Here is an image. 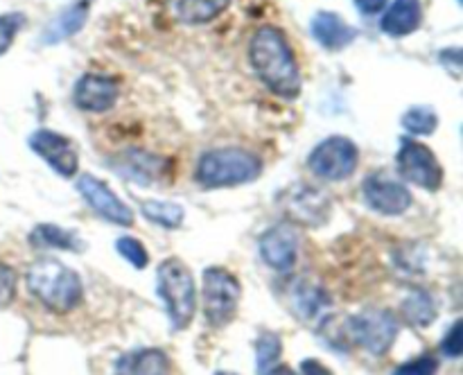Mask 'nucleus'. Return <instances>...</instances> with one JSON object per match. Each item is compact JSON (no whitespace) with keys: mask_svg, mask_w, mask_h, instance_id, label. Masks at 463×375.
<instances>
[{"mask_svg":"<svg viewBox=\"0 0 463 375\" xmlns=\"http://www.w3.org/2000/svg\"><path fill=\"white\" fill-rule=\"evenodd\" d=\"M249 59L256 75L271 93L283 99L301 95V70L283 32L271 25L260 27L249 43Z\"/></svg>","mask_w":463,"mask_h":375,"instance_id":"obj_1","label":"nucleus"},{"mask_svg":"<svg viewBox=\"0 0 463 375\" xmlns=\"http://www.w3.org/2000/svg\"><path fill=\"white\" fill-rule=\"evenodd\" d=\"M27 289L34 294L48 310L71 312L84 298L81 280L71 267L54 258H41L27 267Z\"/></svg>","mask_w":463,"mask_h":375,"instance_id":"obj_2","label":"nucleus"},{"mask_svg":"<svg viewBox=\"0 0 463 375\" xmlns=\"http://www.w3.org/2000/svg\"><path fill=\"white\" fill-rule=\"evenodd\" d=\"M262 161L256 154L240 147L211 149L199 158L197 179L206 188H231L251 183L260 176Z\"/></svg>","mask_w":463,"mask_h":375,"instance_id":"obj_3","label":"nucleus"},{"mask_svg":"<svg viewBox=\"0 0 463 375\" xmlns=\"http://www.w3.org/2000/svg\"><path fill=\"white\" fill-rule=\"evenodd\" d=\"M156 292L165 303L172 328H188L197 310V289H194V278L188 267L176 258H167L165 262H161L156 274Z\"/></svg>","mask_w":463,"mask_h":375,"instance_id":"obj_4","label":"nucleus"},{"mask_svg":"<svg viewBox=\"0 0 463 375\" xmlns=\"http://www.w3.org/2000/svg\"><path fill=\"white\" fill-rule=\"evenodd\" d=\"M240 289L238 278L222 267H208L203 271V314L213 328H224L238 312Z\"/></svg>","mask_w":463,"mask_h":375,"instance_id":"obj_5","label":"nucleus"},{"mask_svg":"<svg viewBox=\"0 0 463 375\" xmlns=\"http://www.w3.org/2000/svg\"><path fill=\"white\" fill-rule=\"evenodd\" d=\"M357 158H360V152L353 140L344 138V136H330L312 149L307 165H310L312 174L319 179L344 181L357 170Z\"/></svg>","mask_w":463,"mask_h":375,"instance_id":"obj_6","label":"nucleus"},{"mask_svg":"<svg viewBox=\"0 0 463 375\" xmlns=\"http://www.w3.org/2000/svg\"><path fill=\"white\" fill-rule=\"evenodd\" d=\"M398 319L389 310H366L348 321V334L371 355H384L398 337Z\"/></svg>","mask_w":463,"mask_h":375,"instance_id":"obj_7","label":"nucleus"},{"mask_svg":"<svg viewBox=\"0 0 463 375\" xmlns=\"http://www.w3.org/2000/svg\"><path fill=\"white\" fill-rule=\"evenodd\" d=\"M398 170H401L402 179H407L410 183L419 185L423 190H439L443 183V167L437 161L432 149L411 138L401 140Z\"/></svg>","mask_w":463,"mask_h":375,"instance_id":"obj_8","label":"nucleus"},{"mask_svg":"<svg viewBox=\"0 0 463 375\" xmlns=\"http://www.w3.org/2000/svg\"><path fill=\"white\" fill-rule=\"evenodd\" d=\"M77 190L84 197V202L107 221L118 226L134 224V212H131V208L120 197H116V192L99 179H95L90 174H81L77 179Z\"/></svg>","mask_w":463,"mask_h":375,"instance_id":"obj_9","label":"nucleus"},{"mask_svg":"<svg viewBox=\"0 0 463 375\" xmlns=\"http://www.w3.org/2000/svg\"><path fill=\"white\" fill-rule=\"evenodd\" d=\"M362 194L371 211L380 215H401L411 206V194L401 181H392L383 174L366 176Z\"/></svg>","mask_w":463,"mask_h":375,"instance_id":"obj_10","label":"nucleus"},{"mask_svg":"<svg viewBox=\"0 0 463 375\" xmlns=\"http://www.w3.org/2000/svg\"><path fill=\"white\" fill-rule=\"evenodd\" d=\"M298 233L289 221L271 226L260 238V258L274 271H289L298 258Z\"/></svg>","mask_w":463,"mask_h":375,"instance_id":"obj_11","label":"nucleus"},{"mask_svg":"<svg viewBox=\"0 0 463 375\" xmlns=\"http://www.w3.org/2000/svg\"><path fill=\"white\" fill-rule=\"evenodd\" d=\"M283 208L289 220L306 226H319L328 220L330 199L312 185H294L285 192Z\"/></svg>","mask_w":463,"mask_h":375,"instance_id":"obj_12","label":"nucleus"},{"mask_svg":"<svg viewBox=\"0 0 463 375\" xmlns=\"http://www.w3.org/2000/svg\"><path fill=\"white\" fill-rule=\"evenodd\" d=\"M30 147L52 167L57 174L71 176L77 174V167H80V158H77V149L72 147V143L68 138H63L61 134H54V131L39 129L30 136Z\"/></svg>","mask_w":463,"mask_h":375,"instance_id":"obj_13","label":"nucleus"},{"mask_svg":"<svg viewBox=\"0 0 463 375\" xmlns=\"http://www.w3.org/2000/svg\"><path fill=\"white\" fill-rule=\"evenodd\" d=\"M120 95V81L111 75H98V72H86L72 90V99L81 111L102 113L113 108Z\"/></svg>","mask_w":463,"mask_h":375,"instance_id":"obj_14","label":"nucleus"},{"mask_svg":"<svg viewBox=\"0 0 463 375\" xmlns=\"http://www.w3.org/2000/svg\"><path fill=\"white\" fill-rule=\"evenodd\" d=\"M111 167L118 174L136 183H154L165 174L167 163L143 149H129V152H122L118 161L111 163Z\"/></svg>","mask_w":463,"mask_h":375,"instance_id":"obj_15","label":"nucleus"},{"mask_svg":"<svg viewBox=\"0 0 463 375\" xmlns=\"http://www.w3.org/2000/svg\"><path fill=\"white\" fill-rule=\"evenodd\" d=\"M420 21H423L420 0H393L392 7L384 12L383 21H380V27H383L384 34L401 39V36L419 30Z\"/></svg>","mask_w":463,"mask_h":375,"instance_id":"obj_16","label":"nucleus"},{"mask_svg":"<svg viewBox=\"0 0 463 375\" xmlns=\"http://www.w3.org/2000/svg\"><path fill=\"white\" fill-rule=\"evenodd\" d=\"M172 364L158 348H140L116 361V375H170Z\"/></svg>","mask_w":463,"mask_h":375,"instance_id":"obj_17","label":"nucleus"},{"mask_svg":"<svg viewBox=\"0 0 463 375\" xmlns=\"http://www.w3.org/2000/svg\"><path fill=\"white\" fill-rule=\"evenodd\" d=\"M312 36H315L326 50H342L355 41L357 30H353L339 14L319 12L312 18Z\"/></svg>","mask_w":463,"mask_h":375,"instance_id":"obj_18","label":"nucleus"},{"mask_svg":"<svg viewBox=\"0 0 463 375\" xmlns=\"http://www.w3.org/2000/svg\"><path fill=\"white\" fill-rule=\"evenodd\" d=\"M89 9H90L89 0H75V3L68 5L66 9H61V12L54 16V21L45 27L43 43L54 45L71 39V36H75L77 32L84 27L86 16H89Z\"/></svg>","mask_w":463,"mask_h":375,"instance_id":"obj_19","label":"nucleus"},{"mask_svg":"<svg viewBox=\"0 0 463 375\" xmlns=\"http://www.w3.org/2000/svg\"><path fill=\"white\" fill-rule=\"evenodd\" d=\"M231 0H167L172 18L184 25H203L224 12Z\"/></svg>","mask_w":463,"mask_h":375,"instance_id":"obj_20","label":"nucleus"},{"mask_svg":"<svg viewBox=\"0 0 463 375\" xmlns=\"http://www.w3.org/2000/svg\"><path fill=\"white\" fill-rule=\"evenodd\" d=\"M289 303H292L298 316H303V319H315L324 307H328L330 298L326 294V289L319 287V285L298 280L292 287V292H289Z\"/></svg>","mask_w":463,"mask_h":375,"instance_id":"obj_21","label":"nucleus"},{"mask_svg":"<svg viewBox=\"0 0 463 375\" xmlns=\"http://www.w3.org/2000/svg\"><path fill=\"white\" fill-rule=\"evenodd\" d=\"M30 242L39 248H63V251H80L81 242L72 230H63L54 224H41L30 233Z\"/></svg>","mask_w":463,"mask_h":375,"instance_id":"obj_22","label":"nucleus"},{"mask_svg":"<svg viewBox=\"0 0 463 375\" xmlns=\"http://www.w3.org/2000/svg\"><path fill=\"white\" fill-rule=\"evenodd\" d=\"M402 316L405 321H410L416 328H428L434 319H437V305H434V298L430 296L423 289H414L410 296L402 301Z\"/></svg>","mask_w":463,"mask_h":375,"instance_id":"obj_23","label":"nucleus"},{"mask_svg":"<svg viewBox=\"0 0 463 375\" xmlns=\"http://www.w3.org/2000/svg\"><path fill=\"white\" fill-rule=\"evenodd\" d=\"M140 212H143L145 220H149L156 226H163V229H176L185 217L184 208L175 202H145L140 206Z\"/></svg>","mask_w":463,"mask_h":375,"instance_id":"obj_24","label":"nucleus"},{"mask_svg":"<svg viewBox=\"0 0 463 375\" xmlns=\"http://www.w3.org/2000/svg\"><path fill=\"white\" fill-rule=\"evenodd\" d=\"M439 117L434 108L430 107H411L410 111L402 116V127L414 136H430L437 131Z\"/></svg>","mask_w":463,"mask_h":375,"instance_id":"obj_25","label":"nucleus"},{"mask_svg":"<svg viewBox=\"0 0 463 375\" xmlns=\"http://www.w3.org/2000/svg\"><path fill=\"white\" fill-rule=\"evenodd\" d=\"M280 352H283V343L280 337L274 333H265L256 343V366L258 373L265 375L267 370H271L276 366V361L280 360Z\"/></svg>","mask_w":463,"mask_h":375,"instance_id":"obj_26","label":"nucleus"},{"mask_svg":"<svg viewBox=\"0 0 463 375\" xmlns=\"http://www.w3.org/2000/svg\"><path fill=\"white\" fill-rule=\"evenodd\" d=\"M116 248L122 258H127V260L136 267V269H145V267H147V251H145L143 242H138L136 238H120L116 242Z\"/></svg>","mask_w":463,"mask_h":375,"instance_id":"obj_27","label":"nucleus"},{"mask_svg":"<svg viewBox=\"0 0 463 375\" xmlns=\"http://www.w3.org/2000/svg\"><path fill=\"white\" fill-rule=\"evenodd\" d=\"M23 23H25V16L18 12L3 14V16H0V54H5L9 48H12L14 39H16Z\"/></svg>","mask_w":463,"mask_h":375,"instance_id":"obj_28","label":"nucleus"},{"mask_svg":"<svg viewBox=\"0 0 463 375\" xmlns=\"http://www.w3.org/2000/svg\"><path fill=\"white\" fill-rule=\"evenodd\" d=\"M439 361L432 355H420L416 360L405 361L393 370V375H437Z\"/></svg>","mask_w":463,"mask_h":375,"instance_id":"obj_29","label":"nucleus"},{"mask_svg":"<svg viewBox=\"0 0 463 375\" xmlns=\"http://www.w3.org/2000/svg\"><path fill=\"white\" fill-rule=\"evenodd\" d=\"M16 294V274L12 267L0 262V307H7Z\"/></svg>","mask_w":463,"mask_h":375,"instance_id":"obj_30","label":"nucleus"},{"mask_svg":"<svg viewBox=\"0 0 463 375\" xmlns=\"http://www.w3.org/2000/svg\"><path fill=\"white\" fill-rule=\"evenodd\" d=\"M443 352L452 360L461 357L463 352V321H455V325L450 328V333L443 339Z\"/></svg>","mask_w":463,"mask_h":375,"instance_id":"obj_31","label":"nucleus"},{"mask_svg":"<svg viewBox=\"0 0 463 375\" xmlns=\"http://www.w3.org/2000/svg\"><path fill=\"white\" fill-rule=\"evenodd\" d=\"M301 373L303 375H333V370H330L328 366L321 364L319 360H303Z\"/></svg>","mask_w":463,"mask_h":375,"instance_id":"obj_32","label":"nucleus"},{"mask_svg":"<svg viewBox=\"0 0 463 375\" xmlns=\"http://www.w3.org/2000/svg\"><path fill=\"white\" fill-rule=\"evenodd\" d=\"M355 3V7L360 9L364 16H373V14H378L380 9L387 5V0H353Z\"/></svg>","mask_w":463,"mask_h":375,"instance_id":"obj_33","label":"nucleus"},{"mask_svg":"<svg viewBox=\"0 0 463 375\" xmlns=\"http://www.w3.org/2000/svg\"><path fill=\"white\" fill-rule=\"evenodd\" d=\"M265 375H297V373H294L292 369H288V366H274V369L267 370Z\"/></svg>","mask_w":463,"mask_h":375,"instance_id":"obj_34","label":"nucleus"},{"mask_svg":"<svg viewBox=\"0 0 463 375\" xmlns=\"http://www.w3.org/2000/svg\"><path fill=\"white\" fill-rule=\"evenodd\" d=\"M215 375H235V373H229V370H217Z\"/></svg>","mask_w":463,"mask_h":375,"instance_id":"obj_35","label":"nucleus"}]
</instances>
